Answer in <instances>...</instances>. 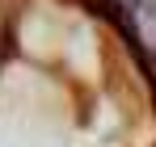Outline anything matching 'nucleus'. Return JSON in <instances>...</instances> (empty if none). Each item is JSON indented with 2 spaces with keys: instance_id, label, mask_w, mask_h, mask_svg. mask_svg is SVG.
<instances>
[{
  "instance_id": "nucleus-1",
  "label": "nucleus",
  "mask_w": 156,
  "mask_h": 147,
  "mask_svg": "<svg viewBox=\"0 0 156 147\" xmlns=\"http://www.w3.org/2000/svg\"><path fill=\"white\" fill-rule=\"evenodd\" d=\"M144 4H148V0H114V9H118V13L131 21V29H135V17L144 13Z\"/></svg>"
}]
</instances>
